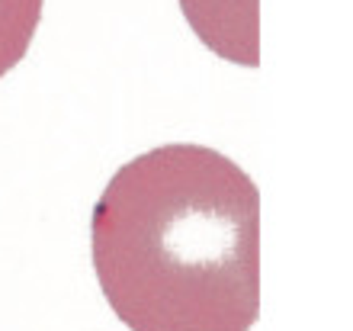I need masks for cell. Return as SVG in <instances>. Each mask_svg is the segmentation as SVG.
<instances>
[{
  "mask_svg": "<svg viewBox=\"0 0 353 331\" xmlns=\"http://www.w3.org/2000/svg\"><path fill=\"white\" fill-rule=\"evenodd\" d=\"M46 0H0V77L26 58Z\"/></svg>",
  "mask_w": 353,
  "mask_h": 331,
  "instance_id": "3",
  "label": "cell"
},
{
  "mask_svg": "<svg viewBox=\"0 0 353 331\" xmlns=\"http://www.w3.org/2000/svg\"><path fill=\"white\" fill-rule=\"evenodd\" d=\"M93 270L132 331H251L261 315V193L205 145L151 148L93 206Z\"/></svg>",
  "mask_w": 353,
  "mask_h": 331,
  "instance_id": "1",
  "label": "cell"
},
{
  "mask_svg": "<svg viewBox=\"0 0 353 331\" xmlns=\"http://www.w3.org/2000/svg\"><path fill=\"white\" fill-rule=\"evenodd\" d=\"M261 0H180L186 23L209 52L241 68L261 65Z\"/></svg>",
  "mask_w": 353,
  "mask_h": 331,
  "instance_id": "2",
  "label": "cell"
}]
</instances>
